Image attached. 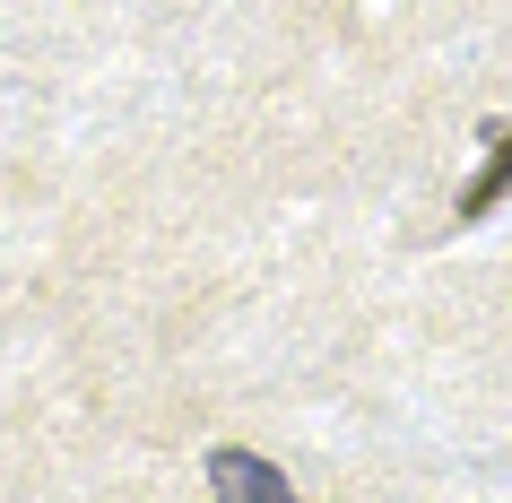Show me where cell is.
Listing matches in <instances>:
<instances>
[{
    "label": "cell",
    "instance_id": "2",
    "mask_svg": "<svg viewBox=\"0 0 512 503\" xmlns=\"http://www.w3.org/2000/svg\"><path fill=\"white\" fill-rule=\"evenodd\" d=\"M504 191H512V122H495V131H486V174L460 191V226H478Z\"/></svg>",
    "mask_w": 512,
    "mask_h": 503
},
{
    "label": "cell",
    "instance_id": "1",
    "mask_svg": "<svg viewBox=\"0 0 512 503\" xmlns=\"http://www.w3.org/2000/svg\"><path fill=\"white\" fill-rule=\"evenodd\" d=\"M209 486L217 503H296L287 469H270L261 451H209Z\"/></svg>",
    "mask_w": 512,
    "mask_h": 503
}]
</instances>
